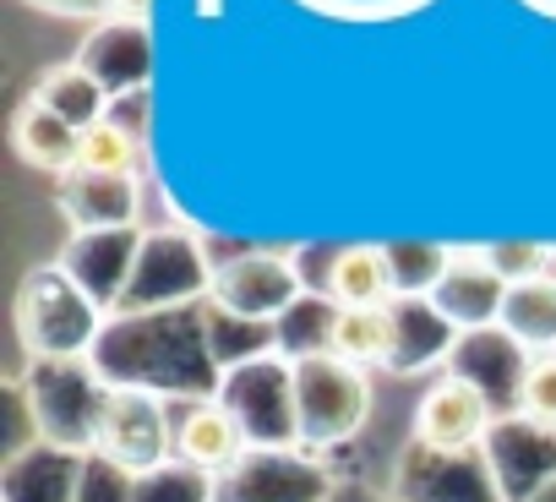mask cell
I'll list each match as a JSON object with an SVG mask.
<instances>
[{
    "label": "cell",
    "mask_w": 556,
    "mask_h": 502,
    "mask_svg": "<svg viewBox=\"0 0 556 502\" xmlns=\"http://www.w3.org/2000/svg\"><path fill=\"white\" fill-rule=\"evenodd\" d=\"M371 415V377L333 350H306L290 361V437L301 448H339Z\"/></svg>",
    "instance_id": "obj_1"
},
{
    "label": "cell",
    "mask_w": 556,
    "mask_h": 502,
    "mask_svg": "<svg viewBox=\"0 0 556 502\" xmlns=\"http://www.w3.org/2000/svg\"><path fill=\"white\" fill-rule=\"evenodd\" d=\"M17 323L34 355L45 361H77L99 323H104V301L93 290H83L66 268H34L17 301Z\"/></svg>",
    "instance_id": "obj_2"
},
{
    "label": "cell",
    "mask_w": 556,
    "mask_h": 502,
    "mask_svg": "<svg viewBox=\"0 0 556 502\" xmlns=\"http://www.w3.org/2000/svg\"><path fill=\"white\" fill-rule=\"evenodd\" d=\"M93 453L104 464H115L121 475H164V464L175 459V421L159 388H137V382H115L99 415V442Z\"/></svg>",
    "instance_id": "obj_3"
},
{
    "label": "cell",
    "mask_w": 556,
    "mask_h": 502,
    "mask_svg": "<svg viewBox=\"0 0 556 502\" xmlns=\"http://www.w3.org/2000/svg\"><path fill=\"white\" fill-rule=\"evenodd\" d=\"M491 431H496V404L475 377L442 372L426 382V393L415 404V448H426L437 459H464Z\"/></svg>",
    "instance_id": "obj_4"
},
{
    "label": "cell",
    "mask_w": 556,
    "mask_h": 502,
    "mask_svg": "<svg viewBox=\"0 0 556 502\" xmlns=\"http://www.w3.org/2000/svg\"><path fill=\"white\" fill-rule=\"evenodd\" d=\"M301 296L306 285H301V268L290 251H240V258L213 268V290H207L213 312L240 317V323H273Z\"/></svg>",
    "instance_id": "obj_5"
},
{
    "label": "cell",
    "mask_w": 556,
    "mask_h": 502,
    "mask_svg": "<svg viewBox=\"0 0 556 502\" xmlns=\"http://www.w3.org/2000/svg\"><path fill=\"white\" fill-rule=\"evenodd\" d=\"M502 296L507 279L496 274L491 246H447V274L426 301L453 334H469V328H496Z\"/></svg>",
    "instance_id": "obj_6"
},
{
    "label": "cell",
    "mask_w": 556,
    "mask_h": 502,
    "mask_svg": "<svg viewBox=\"0 0 556 502\" xmlns=\"http://www.w3.org/2000/svg\"><path fill=\"white\" fill-rule=\"evenodd\" d=\"M55 202H61L72 235H131L142 218V175L66 170L55 180Z\"/></svg>",
    "instance_id": "obj_7"
},
{
    "label": "cell",
    "mask_w": 556,
    "mask_h": 502,
    "mask_svg": "<svg viewBox=\"0 0 556 502\" xmlns=\"http://www.w3.org/2000/svg\"><path fill=\"white\" fill-rule=\"evenodd\" d=\"M251 453V426L224 399H191L175 421V459L207 480L235 475Z\"/></svg>",
    "instance_id": "obj_8"
},
{
    "label": "cell",
    "mask_w": 556,
    "mask_h": 502,
    "mask_svg": "<svg viewBox=\"0 0 556 502\" xmlns=\"http://www.w3.org/2000/svg\"><path fill=\"white\" fill-rule=\"evenodd\" d=\"M83 72H93L110 99L126 93H148V72H153V45H148V23H126V17H104L93 23V39H83V50L72 55Z\"/></svg>",
    "instance_id": "obj_9"
},
{
    "label": "cell",
    "mask_w": 556,
    "mask_h": 502,
    "mask_svg": "<svg viewBox=\"0 0 556 502\" xmlns=\"http://www.w3.org/2000/svg\"><path fill=\"white\" fill-rule=\"evenodd\" d=\"M496 334L529 361V355H551L556 350V274H529L513 279L496 312Z\"/></svg>",
    "instance_id": "obj_10"
},
{
    "label": "cell",
    "mask_w": 556,
    "mask_h": 502,
    "mask_svg": "<svg viewBox=\"0 0 556 502\" xmlns=\"http://www.w3.org/2000/svg\"><path fill=\"white\" fill-rule=\"evenodd\" d=\"M323 296H328V306H393L399 290H393L388 246H377V240L339 246L323 274Z\"/></svg>",
    "instance_id": "obj_11"
},
{
    "label": "cell",
    "mask_w": 556,
    "mask_h": 502,
    "mask_svg": "<svg viewBox=\"0 0 556 502\" xmlns=\"http://www.w3.org/2000/svg\"><path fill=\"white\" fill-rule=\"evenodd\" d=\"M323 350H333L339 361H350V366H361V372L393 366V350H399L393 306H328Z\"/></svg>",
    "instance_id": "obj_12"
},
{
    "label": "cell",
    "mask_w": 556,
    "mask_h": 502,
    "mask_svg": "<svg viewBox=\"0 0 556 502\" xmlns=\"http://www.w3.org/2000/svg\"><path fill=\"white\" fill-rule=\"evenodd\" d=\"M28 99L34 104H45L50 115H61L72 131H93V126H104L110 121V88L93 77V72H83L77 61H61V66H45L39 77H34V88H28Z\"/></svg>",
    "instance_id": "obj_13"
},
{
    "label": "cell",
    "mask_w": 556,
    "mask_h": 502,
    "mask_svg": "<svg viewBox=\"0 0 556 502\" xmlns=\"http://www.w3.org/2000/svg\"><path fill=\"white\" fill-rule=\"evenodd\" d=\"M77 142H83V131H72L45 104H34V99L17 104V115H12V148H17V159L28 170H45V175L61 180L66 170H77Z\"/></svg>",
    "instance_id": "obj_14"
},
{
    "label": "cell",
    "mask_w": 556,
    "mask_h": 502,
    "mask_svg": "<svg viewBox=\"0 0 556 502\" xmlns=\"http://www.w3.org/2000/svg\"><path fill=\"white\" fill-rule=\"evenodd\" d=\"M513 415H518L529 431L556 437V350H551V355L518 361V377H513Z\"/></svg>",
    "instance_id": "obj_15"
},
{
    "label": "cell",
    "mask_w": 556,
    "mask_h": 502,
    "mask_svg": "<svg viewBox=\"0 0 556 502\" xmlns=\"http://www.w3.org/2000/svg\"><path fill=\"white\" fill-rule=\"evenodd\" d=\"M77 170H110V175H142V137H131L126 126L104 121L93 131H83L77 142Z\"/></svg>",
    "instance_id": "obj_16"
},
{
    "label": "cell",
    "mask_w": 556,
    "mask_h": 502,
    "mask_svg": "<svg viewBox=\"0 0 556 502\" xmlns=\"http://www.w3.org/2000/svg\"><path fill=\"white\" fill-rule=\"evenodd\" d=\"M388 263H393V290L399 296H431L447 274V246H426V240H399L388 246Z\"/></svg>",
    "instance_id": "obj_17"
},
{
    "label": "cell",
    "mask_w": 556,
    "mask_h": 502,
    "mask_svg": "<svg viewBox=\"0 0 556 502\" xmlns=\"http://www.w3.org/2000/svg\"><path fill=\"white\" fill-rule=\"evenodd\" d=\"M23 7L61 17V23H104L110 17V0H23Z\"/></svg>",
    "instance_id": "obj_18"
},
{
    "label": "cell",
    "mask_w": 556,
    "mask_h": 502,
    "mask_svg": "<svg viewBox=\"0 0 556 502\" xmlns=\"http://www.w3.org/2000/svg\"><path fill=\"white\" fill-rule=\"evenodd\" d=\"M153 0H110V17H126V23H148Z\"/></svg>",
    "instance_id": "obj_19"
},
{
    "label": "cell",
    "mask_w": 556,
    "mask_h": 502,
    "mask_svg": "<svg viewBox=\"0 0 556 502\" xmlns=\"http://www.w3.org/2000/svg\"><path fill=\"white\" fill-rule=\"evenodd\" d=\"M197 12H202V17H218V12H224V0H197Z\"/></svg>",
    "instance_id": "obj_20"
},
{
    "label": "cell",
    "mask_w": 556,
    "mask_h": 502,
    "mask_svg": "<svg viewBox=\"0 0 556 502\" xmlns=\"http://www.w3.org/2000/svg\"><path fill=\"white\" fill-rule=\"evenodd\" d=\"M545 268L556 274V246H545Z\"/></svg>",
    "instance_id": "obj_21"
}]
</instances>
